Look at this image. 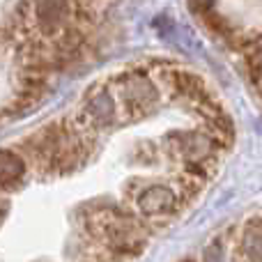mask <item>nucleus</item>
I'll list each match as a JSON object with an SVG mask.
<instances>
[{"mask_svg": "<svg viewBox=\"0 0 262 262\" xmlns=\"http://www.w3.org/2000/svg\"><path fill=\"white\" fill-rule=\"evenodd\" d=\"M242 255L249 262H262V223H249L244 237H242Z\"/></svg>", "mask_w": 262, "mask_h": 262, "instance_id": "obj_7", "label": "nucleus"}, {"mask_svg": "<svg viewBox=\"0 0 262 262\" xmlns=\"http://www.w3.org/2000/svg\"><path fill=\"white\" fill-rule=\"evenodd\" d=\"M28 172V163L21 154L12 149L0 147V189L3 191H16L23 186Z\"/></svg>", "mask_w": 262, "mask_h": 262, "instance_id": "obj_6", "label": "nucleus"}, {"mask_svg": "<svg viewBox=\"0 0 262 262\" xmlns=\"http://www.w3.org/2000/svg\"><path fill=\"white\" fill-rule=\"evenodd\" d=\"M205 262H223L221 244H212L207 251H205Z\"/></svg>", "mask_w": 262, "mask_h": 262, "instance_id": "obj_8", "label": "nucleus"}, {"mask_svg": "<svg viewBox=\"0 0 262 262\" xmlns=\"http://www.w3.org/2000/svg\"><path fill=\"white\" fill-rule=\"evenodd\" d=\"M134 205L145 219H170L180 209V195L168 184H143Z\"/></svg>", "mask_w": 262, "mask_h": 262, "instance_id": "obj_5", "label": "nucleus"}, {"mask_svg": "<svg viewBox=\"0 0 262 262\" xmlns=\"http://www.w3.org/2000/svg\"><path fill=\"white\" fill-rule=\"evenodd\" d=\"M111 88L120 104V113L127 120L147 118L159 106V85L147 67H131L111 78Z\"/></svg>", "mask_w": 262, "mask_h": 262, "instance_id": "obj_1", "label": "nucleus"}, {"mask_svg": "<svg viewBox=\"0 0 262 262\" xmlns=\"http://www.w3.org/2000/svg\"><path fill=\"white\" fill-rule=\"evenodd\" d=\"M166 154L175 161L184 163H205V166H216L219 147L214 145L212 136L207 131H175L163 143Z\"/></svg>", "mask_w": 262, "mask_h": 262, "instance_id": "obj_3", "label": "nucleus"}, {"mask_svg": "<svg viewBox=\"0 0 262 262\" xmlns=\"http://www.w3.org/2000/svg\"><path fill=\"white\" fill-rule=\"evenodd\" d=\"M76 7V0H35V12H32L35 32L51 41L64 28L74 26Z\"/></svg>", "mask_w": 262, "mask_h": 262, "instance_id": "obj_4", "label": "nucleus"}, {"mask_svg": "<svg viewBox=\"0 0 262 262\" xmlns=\"http://www.w3.org/2000/svg\"><path fill=\"white\" fill-rule=\"evenodd\" d=\"M3 219H5V209H0V221H3Z\"/></svg>", "mask_w": 262, "mask_h": 262, "instance_id": "obj_9", "label": "nucleus"}, {"mask_svg": "<svg viewBox=\"0 0 262 262\" xmlns=\"http://www.w3.org/2000/svg\"><path fill=\"white\" fill-rule=\"evenodd\" d=\"M120 104L115 99V92L111 88V83H95L83 97V104L78 106L76 120L78 124H83L85 129H90L92 134H101V131H111L120 124Z\"/></svg>", "mask_w": 262, "mask_h": 262, "instance_id": "obj_2", "label": "nucleus"}]
</instances>
